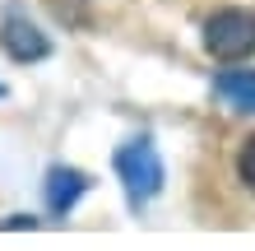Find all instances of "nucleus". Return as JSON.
Wrapping results in <instances>:
<instances>
[{
	"label": "nucleus",
	"mask_w": 255,
	"mask_h": 251,
	"mask_svg": "<svg viewBox=\"0 0 255 251\" xmlns=\"http://www.w3.org/2000/svg\"><path fill=\"white\" fill-rule=\"evenodd\" d=\"M116 177L126 186L130 210H144L162 191V158L153 149V140H130L126 149H116Z\"/></svg>",
	"instance_id": "1"
},
{
	"label": "nucleus",
	"mask_w": 255,
	"mask_h": 251,
	"mask_svg": "<svg viewBox=\"0 0 255 251\" xmlns=\"http://www.w3.org/2000/svg\"><path fill=\"white\" fill-rule=\"evenodd\" d=\"M204 51L214 61H246L255 51V9H218L204 23Z\"/></svg>",
	"instance_id": "2"
},
{
	"label": "nucleus",
	"mask_w": 255,
	"mask_h": 251,
	"mask_svg": "<svg viewBox=\"0 0 255 251\" xmlns=\"http://www.w3.org/2000/svg\"><path fill=\"white\" fill-rule=\"evenodd\" d=\"M0 47H5L9 61H19V65H33V61H47L51 56L47 33H42L37 23H28L23 14H9V19L0 23Z\"/></svg>",
	"instance_id": "3"
},
{
	"label": "nucleus",
	"mask_w": 255,
	"mask_h": 251,
	"mask_svg": "<svg viewBox=\"0 0 255 251\" xmlns=\"http://www.w3.org/2000/svg\"><path fill=\"white\" fill-rule=\"evenodd\" d=\"M84 191H88V177L79 168H61V163H56L47 172V210L51 214H70L74 205H79Z\"/></svg>",
	"instance_id": "4"
},
{
	"label": "nucleus",
	"mask_w": 255,
	"mask_h": 251,
	"mask_svg": "<svg viewBox=\"0 0 255 251\" xmlns=\"http://www.w3.org/2000/svg\"><path fill=\"white\" fill-rule=\"evenodd\" d=\"M218 98L237 112H255V70H223L214 79Z\"/></svg>",
	"instance_id": "5"
},
{
	"label": "nucleus",
	"mask_w": 255,
	"mask_h": 251,
	"mask_svg": "<svg viewBox=\"0 0 255 251\" xmlns=\"http://www.w3.org/2000/svg\"><path fill=\"white\" fill-rule=\"evenodd\" d=\"M237 177H242V186L255 196V135L237 149Z\"/></svg>",
	"instance_id": "6"
},
{
	"label": "nucleus",
	"mask_w": 255,
	"mask_h": 251,
	"mask_svg": "<svg viewBox=\"0 0 255 251\" xmlns=\"http://www.w3.org/2000/svg\"><path fill=\"white\" fill-rule=\"evenodd\" d=\"M5 93H9V88H5V84H0V98H5Z\"/></svg>",
	"instance_id": "7"
}]
</instances>
